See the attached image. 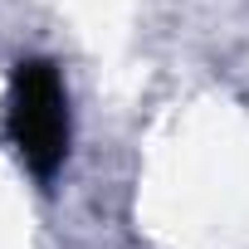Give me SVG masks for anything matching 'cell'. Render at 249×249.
Listing matches in <instances>:
<instances>
[{
	"instance_id": "6da1fadb",
	"label": "cell",
	"mask_w": 249,
	"mask_h": 249,
	"mask_svg": "<svg viewBox=\"0 0 249 249\" xmlns=\"http://www.w3.org/2000/svg\"><path fill=\"white\" fill-rule=\"evenodd\" d=\"M5 132L30 176L54 181V171L69 157V93L49 59H20L10 73V107Z\"/></svg>"
}]
</instances>
